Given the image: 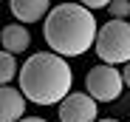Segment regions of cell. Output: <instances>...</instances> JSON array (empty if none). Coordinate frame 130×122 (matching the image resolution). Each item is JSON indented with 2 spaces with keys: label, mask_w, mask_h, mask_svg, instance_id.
Returning a JSON list of instances; mask_svg holds the SVG:
<instances>
[{
  "label": "cell",
  "mask_w": 130,
  "mask_h": 122,
  "mask_svg": "<svg viewBox=\"0 0 130 122\" xmlns=\"http://www.w3.org/2000/svg\"><path fill=\"white\" fill-rule=\"evenodd\" d=\"M42 37L59 57H79L91 46H96L99 26L93 20V11L79 3H59L51 9L42 26Z\"/></svg>",
  "instance_id": "obj_1"
},
{
  "label": "cell",
  "mask_w": 130,
  "mask_h": 122,
  "mask_svg": "<svg viewBox=\"0 0 130 122\" xmlns=\"http://www.w3.org/2000/svg\"><path fill=\"white\" fill-rule=\"evenodd\" d=\"M71 65L54 51H37L20 65V91L34 105H62L71 97Z\"/></svg>",
  "instance_id": "obj_2"
},
{
  "label": "cell",
  "mask_w": 130,
  "mask_h": 122,
  "mask_svg": "<svg viewBox=\"0 0 130 122\" xmlns=\"http://www.w3.org/2000/svg\"><path fill=\"white\" fill-rule=\"evenodd\" d=\"M96 54L105 65H119L130 63V26L127 20H110L99 29L96 37Z\"/></svg>",
  "instance_id": "obj_3"
},
{
  "label": "cell",
  "mask_w": 130,
  "mask_h": 122,
  "mask_svg": "<svg viewBox=\"0 0 130 122\" xmlns=\"http://www.w3.org/2000/svg\"><path fill=\"white\" fill-rule=\"evenodd\" d=\"M122 85H124V77L116 65H93L88 71V79H85V88L88 94L96 99V102H113V99L122 94Z\"/></svg>",
  "instance_id": "obj_4"
},
{
  "label": "cell",
  "mask_w": 130,
  "mask_h": 122,
  "mask_svg": "<svg viewBox=\"0 0 130 122\" xmlns=\"http://www.w3.org/2000/svg\"><path fill=\"white\" fill-rule=\"evenodd\" d=\"M59 122H99L96 119V99L91 94H71L59 105Z\"/></svg>",
  "instance_id": "obj_5"
},
{
  "label": "cell",
  "mask_w": 130,
  "mask_h": 122,
  "mask_svg": "<svg viewBox=\"0 0 130 122\" xmlns=\"http://www.w3.org/2000/svg\"><path fill=\"white\" fill-rule=\"evenodd\" d=\"M26 114V97L11 85L0 88V122H20Z\"/></svg>",
  "instance_id": "obj_6"
},
{
  "label": "cell",
  "mask_w": 130,
  "mask_h": 122,
  "mask_svg": "<svg viewBox=\"0 0 130 122\" xmlns=\"http://www.w3.org/2000/svg\"><path fill=\"white\" fill-rule=\"evenodd\" d=\"M9 9H11V14L20 23H37V20L51 14V3L48 0H11Z\"/></svg>",
  "instance_id": "obj_7"
},
{
  "label": "cell",
  "mask_w": 130,
  "mask_h": 122,
  "mask_svg": "<svg viewBox=\"0 0 130 122\" xmlns=\"http://www.w3.org/2000/svg\"><path fill=\"white\" fill-rule=\"evenodd\" d=\"M0 40H3V48L9 54H17V51H26L28 43H31V34L23 23H9L3 29V34H0Z\"/></svg>",
  "instance_id": "obj_8"
},
{
  "label": "cell",
  "mask_w": 130,
  "mask_h": 122,
  "mask_svg": "<svg viewBox=\"0 0 130 122\" xmlns=\"http://www.w3.org/2000/svg\"><path fill=\"white\" fill-rule=\"evenodd\" d=\"M11 77H20V68H17V63H14V54L3 51V54H0V83L9 85Z\"/></svg>",
  "instance_id": "obj_9"
},
{
  "label": "cell",
  "mask_w": 130,
  "mask_h": 122,
  "mask_svg": "<svg viewBox=\"0 0 130 122\" xmlns=\"http://www.w3.org/2000/svg\"><path fill=\"white\" fill-rule=\"evenodd\" d=\"M107 11L113 14V20H127V14H130V3H127V0H113Z\"/></svg>",
  "instance_id": "obj_10"
},
{
  "label": "cell",
  "mask_w": 130,
  "mask_h": 122,
  "mask_svg": "<svg viewBox=\"0 0 130 122\" xmlns=\"http://www.w3.org/2000/svg\"><path fill=\"white\" fill-rule=\"evenodd\" d=\"M85 9H110V3L107 0H88V3H82Z\"/></svg>",
  "instance_id": "obj_11"
},
{
  "label": "cell",
  "mask_w": 130,
  "mask_h": 122,
  "mask_svg": "<svg viewBox=\"0 0 130 122\" xmlns=\"http://www.w3.org/2000/svg\"><path fill=\"white\" fill-rule=\"evenodd\" d=\"M122 77H124V85H127V88H130V63H127V65H124V71H122Z\"/></svg>",
  "instance_id": "obj_12"
},
{
  "label": "cell",
  "mask_w": 130,
  "mask_h": 122,
  "mask_svg": "<svg viewBox=\"0 0 130 122\" xmlns=\"http://www.w3.org/2000/svg\"><path fill=\"white\" fill-rule=\"evenodd\" d=\"M20 122H48V119H40V116H28V119H20Z\"/></svg>",
  "instance_id": "obj_13"
},
{
  "label": "cell",
  "mask_w": 130,
  "mask_h": 122,
  "mask_svg": "<svg viewBox=\"0 0 130 122\" xmlns=\"http://www.w3.org/2000/svg\"><path fill=\"white\" fill-rule=\"evenodd\" d=\"M99 122H116V119H99Z\"/></svg>",
  "instance_id": "obj_14"
}]
</instances>
